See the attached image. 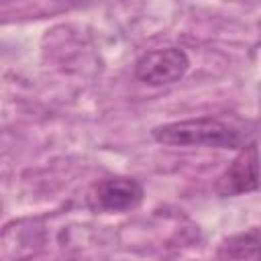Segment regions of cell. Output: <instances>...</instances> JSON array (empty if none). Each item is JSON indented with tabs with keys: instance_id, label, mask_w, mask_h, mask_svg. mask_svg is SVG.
I'll list each match as a JSON object with an SVG mask.
<instances>
[{
	"instance_id": "obj_1",
	"label": "cell",
	"mask_w": 261,
	"mask_h": 261,
	"mask_svg": "<svg viewBox=\"0 0 261 261\" xmlns=\"http://www.w3.org/2000/svg\"><path fill=\"white\" fill-rule=\"evenodd\" d=\"M153 139L169 147H218V149H243L251 143V133L241 124L200 116L190 120L167 122L153 128Z\"/></svg>"
},
{
	"instance_id": "obj_2",
	"label": "cell",
	"mask_w": 261,
	"mask_h": 261,
	"mask_svg": "<svg viewBox=\"0 0 261 261\" xmlns=\"http://www.w3.org/2000/svg\"><path fill=\"white\" fill-rule=\"evenodd\" d=\"M145 190L135 177H104L88 190L86 202L94 212H128L143 202Z\"/></svg>"
},
{
	"instance_id": "obj_3",
	"label": "cell",
	"mask_w": 261,
	"mask_h": 261,
	"mask_svg": "<svg viewBox=\"0 0 261 261\" xmlns=\"http://www.w3.org/2000/svg\"><path fill=\"white\" fill-rule=\"evenodd\" d=\"M190 59L179 47L155 49L141 55L135 63V75L149 86H167L186 75Z\"/></svg>"
},
{
	"instance_id": "obj_4",
	"label": "cell",
	"mask_w": 261,
	"mask_h": 261,
	"mask_svg": "<svg viewBox=\"0 0 261 261\" xmlns=\"http://www.w3.org/2000/svg\"><path fill=\"white\" fill-rule=\"evenodd\" d=\"M261 186V157L255 143H249L230 161L216 181V192L224 198L253 192Z\"/></svg>"
},
{
	"instance_id": "obj_5",
	"label": "cell",
	"mask_w": 261,
	"mask_h": 261,
	"mask_svg": "<svg viewBox=\"0 0 261 261\" xmlns=\"http://www.w3.org/2000/svg\"><path fill=\"white\" fill-rule=\"evenodd\" d=\"M220 261H261V228H249L224 239L218 247Z\"/></svg>"
}]
</instances>
